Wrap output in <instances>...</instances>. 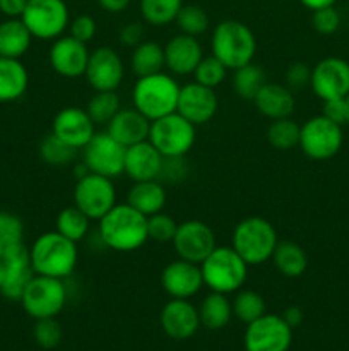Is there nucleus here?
Wrapping results in <instances>:
<instances>
[{
  "instance_id": "nucleus-43",
  "label": "nucleus",
  "mask_w": 349,
  "mask_h": 351,
  "mask_svg": "<svg viewBox=\"0 0 349 351\" xmlns=\"http://www.w3.org/2000/svg\"><path fill=\"white\" fill-rule=\"evenodd\" d=\"M62 336H64V331H62L60 322L55 317L48 319H38L34 322L33 328V338L41 348L44 350H53L60 345Z\"/></svg>"
},
{
  "instance_id": "nucleus-12",
  "label": "nucleus",
  "mask_w": 349,
  "mask_h": 351,
  "mask_svg": "<svg viewBox=\"0 0 349 351\" xmlns=\"http://www.w3.org/2000/svg\"><path fill=\"white\" fill-rule=\"evenodd\" d=\"M125 149L127 147L113 139L108 132H96L82 147V163L91 173L113 180L123 173Z\"/></svg>"
},
{
  "instance_id": "nucleus-54",
  "label": "nucleus",
  "mask_w": 349,
  "mask_h": 351,
  "mask_svg": "<svg viewBox=\"0 0 349 351\" xmlns=\"http://www.w3.org/2000/svg\"><path fill=\"white\" fill-rule=\"evenodd\" d=\"M301 5L307 7L310 10H318V9H324V7H331L335 5L337 0H300Z\"/></svg>"
},
{
  "instance_id": "nucleus-49",
  "label": "nucleus",
  "mask_w": 349,
  "mask_h": 351,
  "mask_svg": "<svg viewBox=\"0 0 349 351\" xmlns=\"http://www.w3.org/2000/svg\"><path fill=\"white\" fill-rule=\"evenodd\" d=\"M118 40L127 48L137 47L144 41V26L140 23H127L118 31Z\"/></svg>"
},
{
  "instance_id": "nucleus-53",
  "label": "nucleus",
  "mask_w": 349,
  "mask_h": 351,
  "mask_svg": "<svg viewBox=\"0 0 349 351\" xmlns=\"http://www.w3.org/2000/svg\"><path fill=\"white\" fill-rule=\"evenodd\" d=\"M130 2H132V0H98L99 7L109 14L123 12V10L130 5Z\"/></svg>"
},
{
  "instance_id": "nucleus-33",
  "label": "nucleus",
  "mask_w": 349,
  "mask_h": 351,
  "mask_svg": "<svg viewBox=\"0 0 349 351\" xmlns=\"http://www.w3.org/2000/svg\"><path fill=\"white\" fill-rule=\"evenodd\" d=\"M89 226H91V219L75 206L62 209L55 221V230L75 243L86 239V235L89 233Z\"/></svg>"
},
{
  "instance_id": "nucleus-7",
  "label": "nucleus",
  "mask_w": 349,
  "mask_h": 351,
  "mask_svg": "<svg viewBox=\"0 0 349 351\" xmlns=\"http://www.w3.org/2000/svg\"><path fill=\"white\" fill-rule=\"evenodd\" d=\"M197 137L194 123L178 112L153 120L149 129V143L163 158H185L192 151Z\"/></svg>"
},
{
  "instance_id": "nucleus-46",
  "label": "nucleus",
  "mask_w": 349,
  "mask_h": 351,
  "mask_svg": "<svg viewBox=\"0 0 349 351\" xmlns=\"http://www.w3.org/2000/svg\"><path fill=\"white\" fill-rule=\"evenodd\" d=\"M68 34L88 45L96 34V21L89 14H79L68 23Z\"/></svg>"
},
{
  "instance_id": "nucleus-34",
  "label": "nucleus",
  "mask_w": 349,
  "mask_h": 351,
  "mask_svg": "<svg viewBox=\"0 0 349 351\" xmlns=\"http://www.w3.org/2000/svg\"><path fill=\"white\" fill-rule=\"evenodd\" d=\"M183 0H140V16L151 26H168L174 23Z\"/></svg>"
},
{
  "instance_id": "nucleus-32",
  "label": "nucleus",
  "mask_w": 349,
  "mask_h": 351,
  "mask_svg": "<svg viewBox=\"0 0 349 351\" xmlns=\"http://www.w3.org/2000/svg\"><path fill=\"white\" fill-rule=\"evenodd\" d=\"M130 69L137 77L157 74L164 69V47L151 40H144L132 48Z\"/></svg>"
},
{
  "instance_id": "nucleus-45",
  "label": "nucleus",
  "mask_w": 349,
  "mask_h": 351,
  "mask_svg": "<svg viewBox=\"0 0 349 351\" xmlns=\"http://www.w3.org/2000/svg\"><path fill=\"white\" fill-rule=\"evenodd\" d=\"M311 26L318 34H334L341 26V14L334 5L324 7V9L313 10L311 14Z\"/></svg>"
},
{
  "instance_id": "nucleus-35",
  "label": "nucleus",
  "mask_w": 349,
  "mask_h": 351,
  "mask_svg": "<svg viewBox=\"0 0 349 351\" xmlns=\"http://www.w3.org/2000/svg\"><path fill=\"white\" fill-rule=\"evenodd\" d=\"M266 82V72L253 62L236 69L233 75V89L236 95L243 99H252V101Z\"/></svg>"
},
{
  "instance_id": "nucleus-41",
  "label": "nucleus",
  "mask_w": 349,
  "mask_h": 351,
  "mask_svg": "<svg viewBox=\"0 0 349 351\" xmlns=\"http://www.w3.org/2000/svg\"><path fill=\"white\" fill-rule=\"evenodd\" d=\"M174 23L178 24V27H180L183 34L198 38L209 29L211 21H209L207 12L202 7L195 5V3H188V5L181 7Z\"/></svg>"
},
{
  "instance_id": "nucleus-56",
  "label": "nucleus",
  "mask_w": 349,
  "mask_h": 351,
  "mask_svg": "<svg viewBox=\"0 0 349 351\" xmlns=\"http://www.w3.org/2000/svg\"><path fill=\"white\" fill-rule=\"evenodd\" d=\"M344 108H346V123L349 125V93L344 96Z\"/></svg>"
},
{
  "instance_id": "nucleus-24",
  "label": "nucleus",
  "mask_w": 349,
  "mask_h": 351,
  "mask_svg": "<svg viewBox=\"0 0 349 351\" xmlns=\"http://www.w3.org/2000/svg\"><path fill=\"white\" fill-rule=\"evenodd\" d=\"M3 257H5V280L0 287V293L9 300L19 302L24 290L34 276L29 249L26 245H21Z\"/></svg>"
},
{
  "instance_id": "nucleus-8",
  "label": "nucleus",
  "mask_w": 349,
  "mask_h": 351,
  "mask_svg": "<svg viewBox=\"0 0 349 351\" xmlns=\"http://www.w3.org/2000/svg\"><path fill=\"white\" fill-rule=\"evenodd\" d=\"M19 302L34 321L57 317L67 304V288L64 280L34 274Z\"/></svg>"
},
{
  "instance_id": "nucleus-9",
  "label": "nucleus",
  "mask_w": 349,
  "mask_h": 351,
  "mask_svg": "<svg viewBox=\"0 0 349 351\" xmlns=\"http://www.w3.org/2000/svg\"><path fill=\"white\" fill-rule=\"evenodd\" d=\"M23 23L41 41H53L68 29L70 16L65 0H27Z\"/></svg>"
},
{
  "instance_id": "nucleus-31",
  "label": "nucleus",
  "mask_w": 349,
  "mask_h": 351,
  "mask_svg": "<svg viewBox=\"0 0 349 351\" xmlns=\"http://www.w3.org/2000/svg\"><path fill=\"white\" fill-rule=\"evenodd\" d=\"M283 276L300 278L308 267V257L303 247L291 240H279L270 259Z\"/></svg>"
},
{
  "instance_id": "nucleus-19",
  "label": "nucleus",
  "mask_w": 349,
  "mask_h": 351,
  "mask_svg": "<svg viewBox=\"0 0 349 351\" xmlns=\"http://www.w3.org/2000/svg\"><path fill=\"white\" fill-rule=\"evenodd\" d=\"M94 127L96 123L88 115L86 108L65 106L53 117L51 134H55L58 139L67 143L68 146L82 149L96 134Z\"/></svg>"
},
{
  "instance_id": "nucleus-10",
  "label": "nucleus",
  "mask_w": 349,
  "mask_h": 351,
  "mask_svg": "<svg viewBox=\"0 0 349 351\" xmlns=\"http://www.w3.org/2000/svg\"><path fill=\"white\" fill-rule=\"evenodd\" d=\"M344 143L342 125L332 122L327 117L315 115L301 125L300 144L305 156L315 161H325L334 158Z\"/></svg>"
},
{
  "instance_id": "nucleus-22",
  "label": "nucleus",
  "mask_w": 349,
  "mask_h": 351,
  "mask_svg": "<svg viewBox=\"0 0 349 351\" xmlns=\"http://www.w3.org/2000/svg\"><path fill=\"white\" fill-rule=\"evenodd\" d=\"M202 58L204 50L195 36L180 33L164 45V67L174 75L194 74Z\"/></svg>"
},
{
  "instance_id": "nucleus-1",
  "label": "nucleus",
  "mask_w": 349,
  "mask_h": 351,
  "mask_svg": "<svg viewBox=\"0 0 349 351\" xmlns=\"http://www.w3.org/2000/svg\"><path fill=\"white\" fill-rule=\"evenodd\" d=\"M98 223L103 243L115 252H135L149 240L147 218L127 202L113 206Z\"/></svg>"
},
{
  "instance_id": "nucleus-14",
  "label": "nucleus",
  "mask_w": 349,
  "mask_h": 351,
  "mask_svg": "<svg viewBox=\"0 0 349 351\" xmlns=\"http://www.w3.org/2000/svg\"><path fill=\"white\" fill-rule=\"evenodd\" d=\"M171 243L180 259L198 264V266L218 247L211 226L198 219L180 223Z\"/></svg>"
},
{
  "instance_id": "nucleus-30",
  "label": "nucleus",
  "mask_w": 349,
  "mask_h": 351,
  "mask_svg": "<svg viewBox=\"0 0 349 351\" xmlns=\"http://www.w3.org/2000/svg\"><path fill=\"white\" fill-rule=\"evenodd\" d=\"M198 317H201V326H204L205 329L219 331L226 328L233 317L231 300L228 295L216 293V291L205 295L198 305Z\"/></svg>"
},
{
  "instance_id": "nucleus-3",
  "label": "nucleus",
  "mask_w": 349,
  "mask_h": 351,
  "mask_svg": "<svg viewBox=\"0 0 349 351\" xmlns=\"http://www.w3.org/2000/svg\"><path fill=\"white\" fill-rule=\"evenodd\" d=\"M211 51L228 71H236L253 62L257 53V38L242 21L224 19L216 24L212 31Z\"/></svg>"
},
{
  "instance_id": "nucleus-20",
  "label": "nucleus",
  "mask_w": 349,
  "mask_h": 351,
  "mask_svg": "<svg viewBox=\"0 0 349 351\" xmlns=\"http://www.w3.org/2000/svg\"><path fill=\"white\" fill-rule=\"evenodd\" d=\"M161 287L171 298L188 300L195 297L204 287L201 266L180 259V257L171 261L161 271Z\"/></svg>"
},
{
  "instance_id": "nucleus-37",
  "label": "nucleus",
  "mask_w": 349,
  "mask_h": 351,
  "mask_svg": "<svg viewBox=\"0 0 349 351\" xmlns=\"http://www.w3.org/2000/svg\"><path fill=\"white\" fill-rule=\"evenodd\" d=\"M233 315L243 324L257 321L266 314V300L253 290H238L231 300Z\"/></svg>"
},
{
  "instance_id": "nucleus-15",
  "label": "nucleus",
  "mask_w": 349,
  "mask_h": 351,
  "mask_svg": "<svg viewBox=\"0 0 349 351\" xmlns=\"http://www.w3.org/2000/svg\"><path fill=\"white\" fill-rule=\"evenodd\" d=\"M125 75V65L112 47H98L89 53L84 77L94 91H116Z\"/></svg>"
},
{
  "instance_id": "nucleus-23",
  "label": "nucleus",
  "mask_w": 349,
  "mask_h": 351,
  "mask_svg": "<svg viewBox=\"0 0 349 351\" xmlns=\"http://www.w3.org/2000/svg\"><path fill=\"white\" fill-rule=\"evenodd\" d=\"M164 158L159 151L149 143V139L133 144L125 149L123 173L133 182L159 180Z\"/></svg>"
},
{
  "instance_id": "nucleus-39",
  "label": "nucleus",
  "mask_w": 349,
  "mask_h": 351,
  "mask_svg": "<svg viewBox=\"0 0 349 351\" xmlns=\"http://www.w3.org/2000/svg\"><path fill=\"white\" fill-rule=\"evenodd\" d=\"M38 151H40L41 160L50 167H67L75 160L79 149L68 146L67 143L50 132L41 139Z\"/></svg>"
},
{
  "instance_id": "nucleus-40",
  "label": "nucleus",
  "mask_w": 349,
  "mask_h": 351,
  "mask_svg": "<svg viewBox=\"0 0 349 351\" xmlns=\"http://www.w3.org/2000/svg\"><path fill=\"white\" fill-rule=\"evenodd\" d=\"M24 245V225L19 216L0 211V256Z\"/></svg>"
},
{
  "instance_id": "nucleus-27",
  "label": "nucleus",
  "mask_w": 349,
  "mask_h": 351,
  "mask_svg": "<svg viewBox=\"0 0 349 351\" xmlns=\"http://www.w3.org/2000/svg\"><path fill=\"white\" fill-rule=\"evenodd\" d=\"M166 201V189L161 180L133 182L129 194H127V204L132 206L135 211H139L146 218L163 211Z\"/></svg>"
},
{
  "instance_id": "nucleus-50",
  "label": "nucleus",
  "mask_w": 349,
  "mask_h": 351,
  "mask_svg": "<svg viewBox=\"0 0 349 351\" xmlns=\"http://www.w3.org/2000/svg\"><path fill=\"white\" fill-rule=\"evenodd\" d=\"M322 115L327 117L332 122L344 125L346 123V108H344V98L327 99L324 101V108H322Z\"/></svg>"
},
{
  "instance_id": "nucleus-2",
  "label": "nucleus",
  "mask_w": 349,
  "mask_h": 351,
  "mask_svg": "<svg viewBox=\"0 0 349 351\" xmlns=\"http://www.w3.org/2000/svg\"><path fill=\"white\" fill-rule=\"evenodd\" d=\"M34 274L65 280L75 271L79 263L77 243L65 239L55 230L38 237L29 249Z\"/></svg>"
},
{
  "instance_id": "nucleus-51",
  "label": "nucleus",
  "mask_w": 349,
  "mask_h": 351,
  "mask_svg": "<svg viewBox=\"0 0 349 351\" xmlns=\"http://www.w3.org/2000/svg\"><path fill=\"white\" fill-rule=\"evenodd\" d=\"M27 0H0V12L7 19H21Z\"/></svg>"
},
{
  "instance_id": "nucleus-18",
  "label": "nucleus",
  "mask_w": 349,
  "mask_h": 351,
  "mask_svg": "<svg viewBox=\"0 0 349 351\" xmlns=\"http://www.w3.org/2000/svg\"><path fill=\"white\" fill-rule=\"evenodd\" d=\"M89 53L88 45L75 40L70 34L60 36L53 40L50 51H48V60L51 69L58 75L65 79H75L84 75L86 65H88Z\"/></svg>"
},
{
  "instance_id": "nucleus-36",
  "label": "nucleus",
  "mask_w": 349,
  "mask_h": 351,
  "mask_svg": "<svg viewBox=\"0 0 349 351\" xmlns=\"http://www.w3.org/2000/svg\"><path fill=\"white\" fill-rule=\"evenodd\" d=\"M301 125H298L291 117L287 119L272 120L267 127V141L277 151H291L300 144Z\"/></svg>"
},
{
  "instance_id": "nucleus-11",
  "label": "nucleus",
  "mask_w": 349,
  "mask_h": 351,
  "mask_svg": "<svg viewBox=\"0 0 349 351\" xmlns=\"http://www.w3.org/2000/svg\"><path fill=\"white\" fill-rule=\"evenodd\" d=\"M74 206L91 221H99L113 206H116V191L112 178L91 171L79 177L74 187Z\"/></svg>"
},
{
  "instance_id": "nucleus-26",
  "label": "nucleus",
  "mask_w": 349,
  "mask_h": 351,
  "mask_svg": "<svg viewBox=\"0 0 349 351\" xmlns=\"http://www.w3.org/2000/svg\"><path fill=\"white\" fill-rule=\"evenodd\" d=\"M257 110L269 120L287 119L293 115L296 99L287 86L277 82H266L253 98Z\"/></svg>"
},
{
  "instance_id": "nucleus-55",
  "label": "nucleus",
  "mask_w": 349,
  "mask_h": 351,
  "mask_svg": "<svg viewBox=\"0 0 349 351\" xmlns=\"http://www.w3.org/2000/svg\"><path fill=\"white\" fill-rule=\"evenodd\" d=\"M3 280H5V257L0 256V287H2Z\"/></svg>"
},
{
  "instance_id": "nucleus-29",
  "label": "nucleus",
  "mask_w": 349,
  "mask_h": 351,
  "mask_svg": "<svg viewBox=\"0 0 349 351\" xmlns=\"http://www.w3.org/2000/svg\"><path fill=\"white\" fill-rule=\"evenodd\" d=\"M33 34L23 19H5L0 23V57L21 58L29 50Z\"/></svg>"
},
{
  "instance_id": "nucleus-4",
  "label": "nucleus",
  "mask_w": 349,
  "mask_h": 351,
  "mask_svg": "<svg viewBox=\"0 0 349 351\" xmlns=\"http://www.w3.org/2000/svg\"><path fill=\"white\" fill-rule=\"evenodd\" d=\"M180 84L166 72L137 77L132 89L133 108L139 110L147 120H157L177 112Z\"/></svg>"
},
{
  "instance_id": "nucleus-47",
  "label": "nucleus",
  "mask_w": 349,
  "mask_h": 351,
  "mask_svg": "<svg viewBox=\"0 0 349 351\" xmlns=\"http://www.w3.org/2000/svg\"><path fill=\"white\" fill-rule=\"evenodd\" d=\"M311 79V67L305 62H293L289 67L286 69V86L291 91L296 89H303L310 86Z\"/></svg>"
},
{
  "instance_id": "nucleus-13",
  "label": "nucleus",
  "mask_w": 349,
  "mask_h": 351,
  "mask_svg": "<svg viewBox=\"0 0 349 351\" xmlns=\"http://www.w3.org/2000/svg\"><path fill=\"white\" fill-rule=\"evenodd\" d=\"M293 341V329L281 315L263 314L246 324L243 346L246 351H287Z\"/></svg>"
},
{
  "instance_id": "nucleus-6",
  "label": "nucleus",
  "mask_w": 349,
  "mask_h": 351,
  "mask_svg": "<svg viewBox=\"0 0 349 351\" xmlns=\"http://www.w3.org/2000/svg\"><path fill=\"white\" fill-rule=\"evenodd\" d=\"M201 271L205 287L224 295L242 290L248 278V264L233 247H216L201 263Z\"/></svg>"
},
{
  "instance_id": "nucleus-48",
  "label": "nucleus",
  "mask_w": 349,
  "mask_h": 351,
  "mask_svg": "<svg viewBox=\"0 0 349 351\" xmlns=\"http://www.w3.org/2000/svg\"><path fill=\"white\" fill-rule=\"evenodd\" d=\"M187 175V165L183 158H164L163 168H161L159 180L164 182H180Z\"/></svg>"
},
{
  "instance_id": "nucleus-42",
  "label": "nucleus",
  "mask_w": 349,
  "mask_h": 351,
  "mask_svg": "<svg viewBox=\"0 0 349 351\" xmlns=\"http://www.w3.org/2000/svg\"><path fill=\"white\" fill-rule=\"evenodd\" d=\"M226 74H228V69L224 67V64L218 60L214 55H211V57H204L198 62L197 69L194 71V81L216 89L224 82Z\"/></svg>"
},
{
  "instance_id": "nucleus-52",
  "label": "nucleus",
  "mask_w": 349,
  "mask_h": 351,
  "mask_svg": "<svg viewBox=\"0 0 349 351\" xmlns=\"http://www.w3.org/2000/svg\"><path fill=\"white\" fill-rule=\"evenodd\" d=\"M281 317L286 321V324L289 326L291 329H294L303 322V311H301L300 307H296V305H291V307H287L286 311L281 314Z\"/></svg>"
},
{
  "instance_id": "nucleus-5",
  "label": "nucleus",
  "mask_w": 349,
  "mask_h": 351,
  "mask_svg": "<svg viewBox=\"0 0 349 351\" xmlns=\"http://www.w3.org/2000/svg\"><path fill=\"white\" fill-rule=\"evenodd\" d=\"M277 242L276 228L262 216L243 218L231 237V247L248 266H260L272 259Z\"/></svg>"
},
{
  "instance_id": "nucleus-44",
  "label": "nucleus",
  "mask_w": 349,
  "mask_h": 351,
  "mask_svg": "<svg viewBox=\"0 0 349 351\" xmlns=\"http://www.w3.org/2000/svg\"><path fill=\"white\" fill-rule=\"evenodd\" d=\"M177 228L178 223L164 211L156 213V215L147 218V235H149V240H154L157 243L173 242Z\"/></svg>"
},
{
  "instance_id": "nucleus-25",
  "label": "nucleus",
  "mask_w": 349,
  "mask_h": 351,
  "mask_svg": "<svg viewBox=\"0 0 349 351\" xmlns=\"http://www.w3.org/2000/svg\"><path fill=\"white\" fill-rule=\"evenodd\" d=\"M149 129L151 120L135 108H120L106 125V132L125 147L149 139Z\"/></svg>"
},
{
  "instance_id": "nucleus-17",
  "label": "nucleus",
  "mask_w": 349,
  "mask_h": 351,
  "mask_svg": "<svg viewBox=\"0 0 349 351\" xmlns=\"http://www.w3.org/2000/svg\"><path fill=\"white\" fill-rule=\"evenodd\" d=\"M218 108L219 99L212 88L202 86L195 81L180 86L177 112L195 127L211 122L218 113Z\"/></svg>"
},
{
  "instance_id": "nucleus-28",
  "label": "nucleus",
  "mask_w": 349,
  "mask_h": 351,
  "mask_svg": "<svg viewBox=\"0 0 349 351\" xmlns=\"http://www.w3.org/2000/svg\"><path fill=\"white\" fill-rule=\"evenodd\" d=\"M29 86V74L21 58L0 57V103L17 101Z\"/></svg>"
},
{
  "instance_id": "nucleus-21",
  "label": "nucleus",
  "mask_w": 349,
  "mask_h": 351,
  "mask_svg": "<svg viewBox=\"0 0 349 351\" xmlns=\"http://www.w3.org/2000/svg\"><path fill=\"white\" fill-rule=\"evenodd\" d=\"M161 329L164 335L177 341L192 338L201 328V317L198 308L188 300L181 298H171L163 307L159 315Z\"/></svg>"
},
{
  "instance_id": "nucleus-16",
  "label": "nucleus",
  "mask_w": 349,
  "mask_h": 351,
  "mask_svg": "<svg viewBox=\"0 0 349 351\" xmlns=\"http://www.w3.org/2000/svg\"><path fill=\"white\" fill-rule=\"evenodd\" d=\"M310 88L322 101L344 98L349 93V62L339 57L322 58L311 69Z\"/></svg>"
},
{
  "instance_id": "nucleus-38",
  "label": "nucleus",
  "mask_w": 349,
  "mask_h": 351,
  "mask_svg": "<svg viewBox=\"0 0 349 351\" xmlns=\"http://www.w3.org/2000/svg\"><path fill=\"white\" fill-rule=\"evenodd\" d=\"M120 108L122 105L116 91H96L86 105V112L96 125H108Z\"/></svg>"
}]
</instances>
